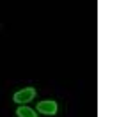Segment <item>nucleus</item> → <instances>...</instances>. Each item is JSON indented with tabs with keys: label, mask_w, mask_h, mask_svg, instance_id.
Here are the masks:
<instances>
[{
	"label": "nucleus",
	"mask_w": 133,
	"mask_h": 117,
	"mask_svg": "<svg viewBox=\"0 0 133 117\" xmlns=\"http://www.w3.org/2000/svg\"><path fill=\"white\" fill-rule=\"evenodd\" d=\"M34 98H36V89H34V87H25V89H21L18 92H14V96H12V99H14L16 103H20V105L29 103Z\"/></svg>",
	"instance_id": "1"
},
{
	"label": "nucleus",
	"mask_w": 133,
	"mask_h": 117,
	"mask_svg": "<svg viewBox=\"0 0 133 117\" xmlns=\"http://www.w3.org/2000/svg\"><path fill=\"white\" fill-rule=\"evenodd\" d=\"M37 112L44 114V115H55L57 114V101L53 99H44L37 103Z\"/></svg>",
	"instance_id": "2"
},
{
	"label": "nucleus",
	"mask_w": 133,
	"mask_h": 117,
	"mask_svg": "<svg viewBox=\"0 0 133 117\" xmlns=\"http://www.w3.org/2000/svg\"><path fill=\"white\" fill-rule=\"evenodd\" d=\"M16 115L18 117H37V112L36 110H32L29 106H18V110H16Z\"/></svg>",
	"instance_id": "3"
}]
</instances>
